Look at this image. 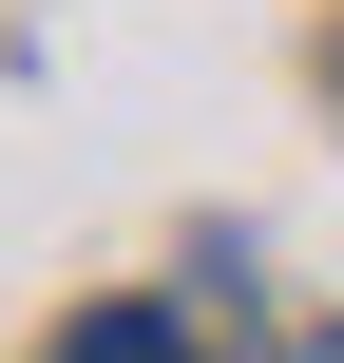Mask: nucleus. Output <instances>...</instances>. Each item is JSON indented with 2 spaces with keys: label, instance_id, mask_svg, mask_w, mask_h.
Returning a JSON list of instances; mask_svg holds the SVG:
<instances>
[{
  "label": "nucleus",
  "instance_id": "obj_1",
  "mask_svg": "<svg viewBox=\"0 0 344 363\" xmlns=\"http://www.w3.org/2000/svg\"><path fill=\"white\" fill-rule=\"evenodd\" d=\"M57 363H192V325H172V306H77Z\"/></svg>",
  "mask_w": 344,
  "mask_h": 363
}]
</instances>
